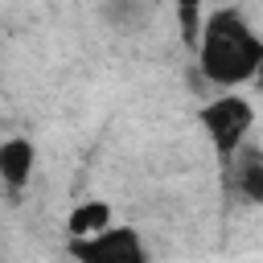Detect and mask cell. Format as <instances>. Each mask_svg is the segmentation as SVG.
Returning <instances> with one entry per match:
<instances>
[{"mask_svg": "<svg viewBox=\"0 0 263 263\" xmlns=\"http://www.w3.org/2000/svg\"><path fill=\"white\" fill-rule=\"evenodd\" d=\"M197 66L210 82L218 86H242L259 74V62H263V41L259 33L242 21V12L234 8H218L201 21V33H197Z\"/></svg>", "mask_w": 263, "mask_h": 263, "instance_id": "1", "label": "cell"}, {"mask_svg": "<svg viewBox=\"0 0 263 263\" xmlns=\"http://www.w3.org/2000/svg\"><path fill=\"white\" fill-rule=\"evenodd\" d=\"M197 119H201V132H205V140H210V148L222 156V160H234L242 148H247V132H251V123H255V107L242 99V95H218V99H210L201 111H197Z\"/></svg>", "mask_w": 263, "mask_h": 263, "instance_id": "2", "label": "cell"}, {"mask_svg": "<svg viewBox=\"0 0 263 263\" xmlns=\"http://www.w3.org/2000/svg\"><path fill=\"white\" fill-rule=\"evenodd\" d=\"M78 263H148V247L132 226H107L90 238H70Z\"/></svg>", "mask_w": 263, "mask_h": 263, "instance_id": "3", "label": "cell"}, {"mask_svg": "<svg viewBox=\"0 0 263 263\" xmlns=\"http://www.w3.org/2000/svg\"><path fill=\"white\" fill-rule=\"evenodd\" d=\"M33 164H37V148H33L25 136L0 140V185L25 189V185L33 181Z\"/></svg>", "mask_w": 263, "mask_h": 263, "instance_id": "4", "label": "cell"}, {"mask_svg": "<svg viewBox=\"0 0 263 263\" xmlns=\"http://www.w3.org/2000/svg\"><path fill=\"white\" fill-rule=\"evenodd\" d=\"M107 226H115L111 222V205L99 201V197H86L66 214V238H90V234H99Z\"/></svg>", "mask_w": 263, "mask_h": 263, "instance_id": "5", "label": "cell"}, {"mask_svg": "<svg viewBox=\"0 0 263 263\" xmlns=\"http://www.w3.org/2000/svg\"><path fill=\"white\" fill-rule=\"evenodd\" d=\"M234 185L247 201H263V156L259 152H238L234 156Z\"/></svg>", "mask_w": 263, "mask_h": 263, "instance_id": "6", "label": "cell"}, {"mask_svg": "<svg viewBox=\"0 0 263 263\" xmlns=\"http://www.w3.org/2000/svg\"><path fill=\"white\" fill-rule=\"evenodd\" d=\"M201 4H205V0H177V16H181V37H185V45H189V49L197 45V33H201V21H197Z\"/></svg>", "mask_w": 263, "mask_h": 263, "instance_id": "7", "label": "cell"}, {"mask_svg": "<svg viewBox=\"0 0 263 263\" xmlns=\"http://www.w3.org/2000/svg\"><path fill=\"white\" fill-rule=\"evenodd\" d=\"M255 82H259V86H263V62H259V74H255Z\"/></svg>", "mask_w": 263, "mask_h": 263, "instance_id": "8", "label": "cell"}]
</instances>
